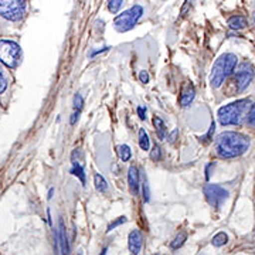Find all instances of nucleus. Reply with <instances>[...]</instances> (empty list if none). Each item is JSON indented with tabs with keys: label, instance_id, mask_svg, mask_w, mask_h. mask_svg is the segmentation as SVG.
<instances>
[{
	"label": "nucleus",
	"instance_id": "nucleus-22",
	"mask_svg": "<svg viewBox=\"0 0 255 255\" xmlns=\"http://www.w3.org/2000/svg\"><path fill=\"white\" fill-rule=\"evenodd\" d=\"M184 241H186V234H184V233H180V234L173 240V243H172V248H173V250L180 248V247L184 244Z\"/></svg>",
	"mask_w": 255,
	"mask_h": 255
},
{
	"label": "nucleus",
	"instance_id": "nucleus-28",
	"mask_svg": "<svg viewBox=\"0 0 255 255\" xmlns=\"http://www.w3.org/2000/svg\"><path fill=\"white\" fill-rule=\"evenodd\" d=\"M139 80H140V82H143V84H147L149 82V74L146 73V71H140L139 73Z\"/></svg>",
	"mask_w": 255,
	"mask_h": 255
},
{
	"label": "nucleus",
	"instance_id": "nucleus-18",
	"mask_svg": "<svg viewBox=\"0 0 255 255\" xmlns=\"http://www.w3.org/2000/svg\"><path fill=\"white\" fill-rule=\"evenodd\" d=\"M118 153H119V157L122 159V162H128V160L132 157V150H130V147H129L128 145L119 146Z\"/></svg>",
	"mask_w": 255,
	"mask_h": 255
},
{
	"label": "nucleus",
	"instance_id": "nucleus-29",
	"mask_svg": "<svg viewBox=\"0 0 255 255\" xmlns=\"http://www.w3.org/2000/svg\"><path fill=\"white\" fill-rule=\"evenodd\" d=\"M177 135H179V129H174L173 132L170 133V136L167 137V139H169V142H170V143H174V142H176V139H177Z\"/></svg>",
	"mask_w": 255,
	"mask_h": 255
},
{
	"label": "nucleus",
	"instance_id": "nucleus-4",
	"mask_svg": "<svg viewBox=\"0 0 255 255\" xmlns=\"http://www.w3.org/2000/svg\"><path fill=\"white\" fill-rule=\"evenodd\" d=\"M142 14H143V7L139 6V4H135L133 7L128 9L127 11L121 13L115 17V20H114L115 30L119 31V33H125V31L132 30L136 26L139 18L142 17Z\"/></svg>",
	"mask_w": 255,
	"mask_h": 255
},
{
	"label": "nucleus",
	"instance_id": "nucleus-3",
	"mask_svg": "<svg viewBox=\"0 0 255 255\" xmlns=\"http://www.w3.org/2000/svg\"><path fill=\"white\" fill-rule=\"evenodd\" d=\"M250 105L248 100H238L236 102H231L228 105H224L219 110V121L223 127L228 125H241L247 108Z\"/></svg>",
	"mask_w": 255,
	"mask_h": 255
},
{
	"label": "nucleus",
	"instance_id": "nucleus-17",
	"mask_svg": "<svg viewBox=\"0 0 255 255\" xmlns=\"http://www.w3.org/2000/svg\"><path fill=\"white\" fill-rule=\"evenodd\" d=\"M94 183H95V189L100 191V193H105V191L108 190V183L105 182V179L101 174H95Z\"/></svg>",
	"mask_w": 255,
	"mask_h": 255
},
{
	"label": "nucleus",
	"instance_id": "nucleus-24",
	"mask_svg": "<svg viewBox=\"0 0 255 255\" xmlns=\"http://www.w3.org/2000/svg\"><path fill=\"white\" fill-rule=\"evenodd\" d=\"M247 122H248V125L255 127V102L251 105L250 112H248V115H247Z\"/></svg>",
	"mask_w": 255,
	"mask_h": 255
},
{
	"label": "nucleus",
	"instance_id": "nucleus-5",
	"mask_svg": "<svg viewBox=\"0 0 255 255\" xmlns=\"http://www.w3.org/2000/svg\"><path fill=\"white\" fill-rule=\"evenodd\" d=\"M21 50L20 46L10 40H0V63L9 68H16L20 64Z\"/></svg>",
	"mask_w": 255,
	"mask_h": 255
},
{
	"label": "nucleus",
	"instance_id": "nucleus-12",
	"mask_svg": "<svg viewBox=\"0 0 255 255\" xmlns=\"http://www.w3.org/2000/svg\"><path fill=\"white\" fill-rule=\"evenodd\" d=\"M128 183H129V189L132 191V194L136 196L139 191V173L135 166H130L128 170Z\"/></svg>",
	"mask_w": 255,
	"mask_h": 255
},
{
	"label": "nucleus",
	"instance_id": "nucleus-14",
	"mask_svg": "<svg viewBox=\"0 0 255 255\" xmlns=\"http://www.w3.org/2000/svg\"><path fill=\"white\" fill-rule=\"evenodd\" d=\"M73 174L77 176L80 180H81L82 184H85V173H84V167H82L81 160L80 159H75V156L73 155Z\"/></svg>",
	"mask_w": 255,
	"mask_h": 255
},
{
	"label": "nucleus",
	"instance_id": "nucleus-30",
	"mask_svg": "<svg viewBox=\"0 0 255 255\" xmlns=\"http://www.w3.org/2000/svg\"><path fill=\"white\" fill-rule=\"evenodd\" d=\"M80 112H81V110H75V112L73 114V117H71V125H74V124L78 121V118H80Z\"/></svg>",
	"mask_w": 255,
	"mask_h": 255
},
{
	"label": "nucleus",
	"instance_id": "nucleus-16",
	"mask_svg": "<svg viewBox=\"0 0 255 255\" xmlns=\"http://www.w3.org/2000/svg\"><path fill=\"white\" fill-rule=\"evenodd\" d=\"M139 146L142 150H149V146H150V142H149V136L146 133V130L143 128L139 129Z\"/></svg>",
	"mask_w": 255,
	"mask_h": 255
},
{
	"label": "nucleus",
	"instance_id": "nucleus-20",
	"mask_svg": "<svg viewBox=\"0 0 255 255\" xmlns=\"http://www.w3.org/2000/svg\"><path fill=\"white\" fill-rule=\"evenodd\" d=\"M122 4H124V0H108V9L111 13H118Z\"/></svg>",
	"mask_w": 255,
	"mask_h": 255
},
{
	"label": "nucleus",
	"instance_id": "nucleus-10",
	"mask_svg": "<svg viewBox=\"0 0 255 255\" xmlns=\"http://www.w3.org/2000/svg\"><path fill=\"white\" fill-rule=\"evenodd\" d=\"M128 246H129V251L132 254H140V250L143 246V237H142V233L133 230L130 234H129V241H128Z\"/></svg>",
	"mask_w": 255,
	"mask_h": 255
},
{
	"label": "nucleus",
	"instance_id": "nucleus-32",
	"mask_svg": "<svg viewBox=\"0 0 255 255\" xmlns=\"http://www.w3.org/2000/svg\"><path fill=\"white\" fill-rule=\"evenodd\" d=\"M213 132H214V122L211 124V127H210V130H209V133L206 135V137H204V139H206V140H210V137H211V135H213Z\"/></svg>",
	"mask_w": 255,
	"mask_h": 255
},
{
	"label": "nucleus",
	"instance_id": "nucleus-19",
	"mask_svg": "<svg viewBox=\"0 0 255 255\" xmlns=\"http://www.w3.org/2000/svg\"><path fill=\"white\" fill-rule=\"evenodd\" d=\"M228 237L227 234H224V233H219V234H216L214 237H213V246L214 247H223L224 244H227Z\"/></svg>",
	"mask_w": 255,
	"mask_h": 255
},
{
	"label": "nucleus",
	"instance_id": "nucleus-23",
	"mask_svg": "<svg viewBox=\"0 0 255 255\" xmlns=\"http://www.w3.org/2000/svg\"><path fill=\"white\" fill-rule=\"evenodd\" d=\"M6 88H7V77L3 71V68L0 67V94H3Z\"/></svg>",
	"mask_w": 255,
	"mask_h": 255
},
{
	"label": "nucleus",
	"instance_id": "nucleus-9",
	"mask_svg": "<svg viewBox=\"0 0 255 255\" xmlns=\"http://www.w3.org/2000/svg\"><path fill=\"white\" fill-rule=\"evenodd\" d=\"M55 248L61 251V254H68L70 248L67 244V237H65V228H64L63 220L58 223V233L55 234Z\"/></svg>",
	"mask_w": 255,
	"mask_h": 255
},
{
	"label": "nucleus",
	"instance_id": "nucleus-15",
	"mask_svg": "<svg viewBox=\"0 0 255 255\" xmlns=\"http://www.w3.org/2000/svg\"><path fill=\"white\" fill-rule=\"evenodd\" d=\"M228 26L233 30H241V28L247 27V18L243 16H233L228 20Z\"/></svg>",
	"mask_w": 255,
	"mask_h": 255
},
{
	"label": "nucleus",
	"instance_id": "nucleus-27",
	"mask_svg": "<svg viewBox=\"0 0 255 255\" xmlns=\"http://www.w3.org/2000/svg\"><path fill=\"white\" fill-rule=\"evenodd\" d=\"M149 199H150V190H149V184H147V182H145L143 183V200L147 203Z\"/></svg>",
	"mask_w": 255,
	"mask_h": 255
},
{
	"label": "nucleus",
	"instance_id": "nucleus-1",
	"mask_svg": "<svg viewBox=\"0 0 255 255\" xmlns=\"http://www.w3.org/2000/svg\"><path fill=\"white\" fill-rule=\"evenodd\" d=\"M250 147V139L237 132H224L216 139V152L223 159L244 155Z\"/></svg>",
	"mask_w": 255,
	"mask_h": 255
},
{
	"label": "nucleus",
	"instance_id": "nucleus-7",
	"mask_svg": "<svg viewBox=\"0 0 255 255\" xmlns=\"http://www.w3.org/2000/svg\"><path fill=\"white\" fill-rule=\"evenodd\" d=\"M26 13V0H0V16L10 21L21 20Z\"/></svg>",
	"mask_w": 255,
	"mask_h": 255
},
{
	"label": "nucleus",
	"instance_id": "nucleus-6",
	"mask_svg": "<svg viewBox=\"0 0 255 255\" xmlns=\"http://www.w3.org/2000/svg\"><path fill=\"white\" fill-rule=\"evenodd\" d=\"M254 77V71L250 65H241V68L238 70L236 75L230 80L227 85L228 95H234L236 92H241L246 90L247 87L250 85V82L253 81Z\"/></svg>",
	"mask_w": 255,
	"mask_h": 255
},
{
	"label": "nucleus",
	"instance_id": "nucleus-31",
	"mask_svg": "<svg viewBox=\"0 0 255 255\" xmlns=\"http://www.w3.org/2000/svg\"><path fill=\"white\" fill-rule=\"evenodd\" d=\"M137 115H139V118L140 119H146V110H143L142 107H139V108H137Z\"/></svg>",
	"mask_w": 255,
	"mask_h": 255
},
{
	"label": "nucleus",
	"instance_id": "nucleus-2",
	"mask_svg": "<svg viewBox=\"0 0 255 255\" xmlns=\"http://www.w3.org/2000/svg\"><path fill=\"white\" fill-rule=\"evenodd\" d=\"M237 65V57L231 53L223 54L216 64L213 65L211 75H210V82L214 88H220L228 77L233 74L234 68Z\"/></svg>",
	"mask_w": 255,
	"mask_h": 255
},
{
	"label": "nucleus",
	"instance_id": "nucleus-8",
	"mask_svg": "<svg viewBox=\"0 0 255 255\" xmlns=\"http://www.w3.org/2000/svg\"><path fill=\"white\" fill-rule=\"evenodd\" d=\"M204 196H206V199H207L211 207L220 209L226 203L230 193L224 187L219 186V184H207L204 187Z\"/></svg>",
	"mask_w": 255,
	"mask_h": 255
},
{
	"label": "nucleus",
	"instance_id": "nucleus-13",
	"mask_svg": "<svg viewBox=\"0 0 255 255\" xmlns=\"http://www.w3.org/2000/svg\"><path fill=\"white\" fill-rule=\"evenodd\" d=\"M153 125L156 128V133L160 140H166L167 139V128L164 125V122L159 117H155L153 118Z\"/></svg>",
	"mask_w": 255,
	"mask_h": 255
},
{
	"label": "nucleus",
	"instance_id": "nucleus-26",
	"mask_svg": "<svg viewBox=\"0 0 255 255\" xmlns=\"http://www.w3.org/2000/svg\"><path fill=\"white\" fill-rule=\"evenodd\" d=\"M124 223H127V217H119L117 221H114L112 224H110V227H108V231H112L115 227H118L121 224H124Z\"/></svg>",
	"mask_w": 255,
	"mask_h": 255
},
{
	"label": "nucleus",
	"instance_id": "nucleus-11",
	"mask_svg": "<svg viewBox=\"0 0 255 255\" xmlns=\"http://www.w3.org/2000/svg\"><path fill=\"white\" fill-rule=\"evenodd\" d=\"M194 97H196V90H194V87H193V84L191 82H187L184 87H183L182 90V95H180V105H182L183 108H186V107H189L193 100H194Z\"/></svg>",
	"mask_w": 255,
	"mask_h": 255
},
{
	"label": "nucleus",
	"instance_id": "nucleus-21",
	"mask_svg": "<svg viewBox=\"0 0 255 255\" xmlns=\"http://www.w3.org/2000/svg\"><path fill=\"white\" fill-rule=\"evenodd\" d=\"M150 159H152L153 162H159V160H162V149H160V146L159 145L153 146V149L150 150Z\"/></svg>",
	"mask_w": 255,
	"mask_h": 255
},
{
	"label": "nucleus",
	"instance_id": "nucleus-25",
	"mask_svg": "<svg viewBox=\"0 0 255 255\" xmlns=\"http://www.w3.org/2000/svg\"><path fill=\"white\" fill-rule=\"evenodd\" d=\"M82 105H84V100H82V97L80 94H77L75 98H74V108L75 110H81Z\"/></svg>",
	"mask_w": 255,
	"mask_h": 255
},
{
	"label": "nucleus",
	"instance_id": "nucleus-33",
	"mask_svg": "<svg viewBox=\"0 0 255 255\" xmlns=\"http://www.w3.org/2000/svg\"><path fill=\"white\" fill-rule=\"evenodd\" d=\"M53 193H54V190L51 189V190H50V193H48V199H51V197H53Z\"/></svg>",
	"mask_w": 255,
	"mask_h": 255
}]
</instances>
